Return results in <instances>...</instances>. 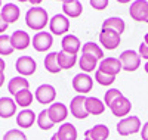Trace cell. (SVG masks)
<instances>
[{"label": "cell", "instance_id": "obj_1", "mask_svg": "<svg viewBox=\"0 0 148 140\" xmlns=\"http://www.w3.org/2000/svg\"><path fill=\"white\" fill-rule=\"evenodd\" d=\"M49 16H47V12L46 9H43L42 6H37V7H30L25 14V24L27 27L34 30V31H43V28L49 24Z\"/></svg>", "mask_w": 148, "mask_h": 140}, {"label": "cell", "instance_id": "obj_2", "mask_svg": "<svg viewBox=\"0 0 148 140\" xmlns=\"http://www.w3.org/2000/svg\"><path fill=\"white\" fill-rule=\"evenodd\" d=\"M141 128H142L141 120L138 117H135V115L121 118L117 124V133L123 137L130 136V134H136V133L141 131Z\"/></svg>", "mask_w": 148, "mask_h": 140}, {"label": "cell", "instance_id": "obj_3", "mask_svg": "<svg viewBox=\"0 0 148 140\" xmlns=\"http://www.w3.org/2000/svg\"><path fill=\"white\" fill-rule=\"evenodd\" d=\"M119 59L121 62L123 69L127 72H133L141 67V56L135 50H125V52H121Z\"/></svg>", "mask_w": 148, "mask_h": 140}, {"label": "cell", "instance_id": "obj_4", "mask_svg": "<svg viewBox=\"0 0 148 140\" xmlns=\"http://www.w3.org/2000/svg\"><path fill=\"white\" fill-rule=\"evenodd\" d=\"M49 30L51 34L55 35H67L68 30H70V21L64 14H56L51 18L49 21Z\"/></svg>", "mask_w": 148, "mask_h": 140}, {"label": "cell", "instance_id": "obj_5", "mask_svg": "<svg viewBox=\"0 0 148 140\" xmlns=\"http://www.w3.org/2000/svg\"><path fill=\"white\" fill-rule=\"evenodd\" d=\"M71 86H73V88L79 94L84 96L86 93H89L92 90V87H93V78L90 77L89 74L80 72L77 75H74V78L71 81Z\"/></svg>", "mask_w": 148, "mask_h": 140}, {"label": "cell", "instance_id": "obj_6", "mask_svg": "<svg viewBox=\"0 0 148 140\" xmlns=\"http://www.w3.org/2000/svg\"><path fill=\"white\" fill-rule=\"evenodd\" d=\"M36 100L42 105H52L56 99V90L51 84H40L36 88Z\"/></svg>", "mask_w": 148, "mask_h": 140}, {"label": "cell", "instance_id": "obj_7", "mask_svg": "<svg viewBox=\"0 0 148 140\" xmlns=\"http://www.w3.org/2000/svg\"><path fill=\"white\" fill-rule=\"evenodd\" d=\"M99 43L104 46V49L107 50H114L120 46L121 43V35L113 30L108 28H102L99 33Z\"/></svg>", "mask_w": 148, "mask_h": 140}, {"label": "cell", "instance_id": "obj_8", "mask_svg": "<svg viewBox=\"0 0 148 140\" xmlns=\"http://www.w3.org/2000/svg\"><path fill=\"white\" fill-rule=\"evenodd\" d=\"M31 44L36 52H46V50H49L53 46V37L47 31L36 33L34 37L31 39Z\"/></svg>", "mask_w": 148, "mask_h": 140}, {"label": "cell", "instance_id": "obj_9", "mask_svg": "<svg viewBox=\"0 0 148 140\" xmlns=\"http://www.w3.org/2000/svg\"><path fill=\"white\" fill-rule=\"evenodd\" d=\"M70 112L74 118L77 120H84L89 117L88 109H86V96L77 94L71 99V103H70Z\"/></svg>", "mask_w": 148, "mask_h": 140}, {"label": "cell", "instance_id": "obj_10", "mask_svg": "<svg viewBox=\"0 0 148 140\" xmlns=\"http://www.w3.org/2000/svg\"><path fill=\"white\" fill-rule=\"evenodd\" d=\"M129 15L136 22H147L148 19V2L147 0H136L129 7Z\"/></svg>", "mask_w": 148, "mask_h": 140}, {"label": "cell", "instance_id": "obj_11", "mask_svg": "<svg viewBox=\"0 0 148 140\" xmlns=\"http://www.w3.org/2000/svg\"><path fill=\"white\" fill-rule=\"evenodd\" d=\"M110 111L117 118H126V115H129V112L132 111V103L126 96H121L110 105Z\"/></svg>", "mask_w": 148, "mask_h": 140}, {"label": "cell", "instance_id": "obj_12", "mask_svg": "<svg viewBox=\"0 0 148 140\" xmlns=\"http://www.w3.org/2000/svg\"><path fill=\"white\" fill-rule=\"evenodd\" d=\"M15 68L21 77H30L37 69V63L31 56H19L15 62Z\"/></svg>", "mask_w": 148, "mask_h": 140}, {"label": "cell", "instance_id": "obj_13", "mask_svg": "<svg viewBox=\"0 0 148 140\" xmlns=\"http://www.w3.org/2000/svg\"><path fill=\"white\" fill-rule=\"evenodd\" d=\"M98 69L104 74H107V75L116 77V75L123 69V67H121V62H120L119 58H105V59L101 60Z\"/></svg>", "mask_w": 148, "mask_h": 140}, {"label": "cell", "instance_id": "obj_14", "mask_svg": "<svg viewBox=\"0 0 148 140\" xmlns=\"http://www.w3.org/2000/svg\"><path fill=\"white\" fill-rule=\"evenodd\" d=\"M47 113H49V117H51L52 122L58 124V122L65 121V118L68 117V108L64 103H61V102H53L52 105H49Z\"/></svg>", "mask_w": 148, "mask_h": 140}, {"label": "cell", "instance_id": "obj_15", "mask_svg": "<svg viewBox=\"0 0 148 140\" xmlns=\"http://www.w3.org/2000/svg\"><path fill=\"white\" fill-rule=\"evenodd\" d=\"M110 136V128L105 124H96L92 128L84 131V140H107Z\"/></svg>", "mask_w": 148, "mask_h": 140}, {"label": "cell", "instance_id": "obj_16", "mask_svg": "<svg viewBox=\"0 0 148 140\" xmlns=\"http://www.w3.org/2000/svg\"><path fill=\"white\" fill-rule=\"evenodd\" d=\"M10 41H12V46H14L15 50H25L30 46L31 39H30L28 33L22 31V30H16L15 33H12Z\"/></svg>", "mask_w": 148, "mask_h": 140}, {"label": "cell", "instance_id": "obj_17", "mask_svg": "<svg viewBox=\"0 0 148 140\" xmlns=\"http://www.w3.org/2000/svg\"><path fill=\"white\" fill-rule=\"evenodd\" d=\"M61 46H62V50L67 53L71 55H77V52L82 49V43L79 40L77 35L74 34H67L62 37V41H61Z\"/></svg>", "mask_w": 148, "mask_h": 140}, {"label": "cell", "instance_id": "obj_18", "mask_svg": "<svg viewBox=\"0 0 148 140\" xmlns=\"http://www.w3.org/2000/svg\"><path fill=\"white\" fill-rule=\"evenodd\" d=\"M0 15H2V18L5 19L6 24H14L19 19L21 10L15 3H6V5H3L2 10H0Z\"/></svg>", "mask_w": 148, "mask_h": 140}, {"label": "cell", "instance_id": "obj_19", "mask_svg": "<svg viewBox=\"0 0 148 140\" xmlns=\"http://www.w3.org/2000/svg\"><path fill=\"white\" fill-rule=\"evenodd\" d=\"M62 12L67 18H79L83 12V5L79 0H64Z\"/></svg>", "mask_w": 148, "mask_h": 140}, {"label": "cell", "instance_id": "obj_20", "mask_svg": "<svg viewBox=\"0 0 148 140\" xmlns=\"http://www.w3.org/2000/svg\"><path fill=\"white\" fill-rule=\"evenodd\" d=\"M25 88H30V81L25 77H21V75H16V77H12L8 83V92L15 96L18 92L25 90Z\"/></svg>", "mask_w": 148, "mask_h": 140}, {"label": "cell", "instance_id": "obj_21", "mask_svg": "<svg viewBox=\"0 0 148 140\" xmlns=\"http://www.w3.org/2000/svg\"><path fill=\"white\" fill-rule=\"evenodd\" d=\"M16 113V103L12 97H0V118H10Z\"/></svg>", "mask_w": 148, "mask_h": 140}, {"label": "cell", "instance_id": "obj_22", "mask_svg": "<svg viewBox=\"0 0 148 140\" xmlns=\"http://www.w3.org/2000/svg\"><path fill=\"white\" fill-rule=\"evenodd\" d=\"M34 121H37L36 118V112L28 109H22L18 115H16V124L21 128H30V127L34 124Z\"/></svg>", "mask_w": 148, "mask_h": 140}, {"label": "cell", "instance_id": "obj_23", "mask_svg": "<svg viewBox=\"0 0 148 140\" xmlns=\"http://www.w3.org/2000/svg\"><path fill=\"white\" fill-rule=\"evenodd\" d=\"M59 140H76L77 139V128L71 122H64L59 125L58 131L55 133Z\"/></svg>", "mask_w": 148, "mask_h": 140}, {"label": "cell", "instance_id": "obj_24", "mask_svg": "<svg viewBox=\"0 0 148 140\" xmlns=\"http://www.w3.org/2000/svg\"><path fill=\"white\" fill-rule=\"evenodd\" d=\"M86 109L89 115H101L105 111V103L98 97H86Z\"/></svg>", "mask_w": 148, "mask_h": 140}, {"label": "cell", "instance_id": "obj_25", "mask_svg": "<svg viewBox=\"0 0 148 140\" xmlns=\"http://www.w3.org/2000/svg\"><path fill=\"white\" fill-rule=\"evenodd\" d=\"M102 28L113 30V31H116V33H119L121 35L123 33H125V30H126V24L119 16H111V18H107L102 22Z\"/></svg>", "mask_w": 148, "mask_h": 140}, {"label": "cell", "instance_id": "obj_26", "mask_svg": "<svg viewBox=\"0 0 148 140\" xmlns=\"http://www.w3.org/2000/svg\"><path fill=\"white\" fill-rule=\"evenodd\" d=\"M14 100H15V103L19 105L21 108L28 109V106L33 103V100H34V94L30 92V88H25V90L18 92V93L14 96Z\"/></svg>", "mask_w": 148, "mask_h": 140}, {"label": "cell", "instance_id": "obj_27", "mask_svg": "<svg viewBox=\"0 0 148 140\" xmlns=\"http://www.w3.org/2000/svg\"><path fill=\"white\" fill-rule=\"evenodd\" d=\"M58 63L61 69H70L77 63V55H71L61 50V52H58Z\"/></svg>", "mask_w": 148, "mask_h": 140}, {"label": "cell", "instance_id": "obj_28", "mask_svg": "<svg viewBox=\"0 0 148 140\" xmlns=\"http://www.w3.org/2000/svg\"><path fill=\"white\" fill-rule=\"evenodd\" d=\"M79 67H80L82 72H84V74L93 72L98 68V59L92 58L90 55H82L79 59Z\"/></svg>", "mask_w": 148, "mask_h": 140}, {"label": "cell", "instance_id": "obj_29", "mask_svg": "<svg viewBox=\"0 0 148 140\" xmlns=\"http://www.w3.org/2000/svg\"><path fill=\"white\" fill-rule=\"evenodd\" d=\"M82 55H90L95 59H104V50L99 47V44H96L93 41H88L82 47Z\"/></svg>", "mask_w": 148, "mask_h": 140}, {"label": "cell", "instance_id": "obj_30", "mask_svg": "<svg viewBox=\"0 0 148 140\" xmlns=\"http://www.w3.org/2000/svg\"><path fill=\"white\" fill-rule=\"evenodd\" d=\"M45 68L51 74H58L61 71L59 63H58V52H51L45 56Z\"/></svg>", "mask_w": 148, "mask_h": 140}, {"label": "cell", "instance_id": "obj_31", "mask_svg": "<svg viewBox=\"0 0 148 140\" xmlns=\"http://www.w3.org/2000/svg\"><path fill=\"white\" fill-rule=\"evenodd\" d=\"M14 46H12V41H10V35L8 34H3L0 35V56H9L14 53Z\"/></svg>", "mask_w": 148, "mask_h": 140}, {"label": "cell", "instance_id": "obj_32", "mask_svg": "<svg viewBox=\"0 0 148 140\" xmlns=\"http://www.w3.org/2000/svg\"><path fill=\"white\" fill-rule=\"evenodd\" d=\"M37 125H39L42 130H51L52 127L55 125V124L52 122L51 117H49L47 109H43V111H40V113L37 115Z\"/></svg>", "mask_w": 148, "mask_h": 140}, {"label": "cell", "instance_id": "obj_33", "mask_svg": "<svg viewBox=\"0 0 148 140\" xmlns=\"http://www.w3.org/2000/svg\"><path fill=\"white\" fill-rule=\"evenodd\" d=\"M95 81L99 86H111L116 81V77H111V75H107L104 72H101L99 69L95 71Z\"/></svg>", "mask_w": 148, "mask_h": 140}, {"label": "cell", "instance_id": "obj_34", "mask_svg": "<svg viewBox=\"0 0 148 140\" xmlns=\"http://www.w3.org/2000/svg\"><path fill=\"white\" fill-rule=\"evenodd\" d=\"M3 140H28V137L25 136L22 130L19 128H14V130H9L5 133Z\"/></svg>", "mask_w": 148, "mask_h": 140}, {"label": "cell", "instance_id": "obj_35", "mask_svg": "<svg viewBox=\"0 0 148 140\" xmlns=\"http://www.w3.org/2000/svg\"><path fill=\"white\" fill-rule=\"evenodd\" d=\"M121 96H125V94H123L119 88H110V90L105 93V96H104V103H105V106L110 108V105L113 103L116 99H119V97H121Z\"/></svg>", "mask_w": 148, "mask_h": 140}, {"label": "cell", "instance_id": "obj_36", "mask_svg": "<svg viewBox=\"0 0 148 140\" xmlns=\"http://www.w3.org/2000/svg\"><path fill=\"white\" fill-rule=\"evenodd\" d=\"M90 6L96 10H104L108 6V0H90Z\"/></svg>", "mask_w": 148, "mask_h": 140}, {"label": "cell", "instance_id": "obj_37", "mask_svg": "<svg viewBox=\"0 0 148 140\" xmlns=\"http://www.w3.org/2000/svg\"><path fill=\"white\" fill-rule=\"evenodd\" d=\"M138 53H139V56H141L142 59H147V62H148V44L141 43V44H139V50H138Z\"/></svg>", "mask_w": 148, "mask_h": 140}, {"label": "cell", "instance_id": "obj_38", "mask_svg": "<svg viewBox=\"0 0 148 140\" xmlns=\"http://www.w3.org/2000/svg\"><path fill=\"white\" fill-rule=\"evenodd\" d=\"M141 139L142 140H148V121L142 125V128H141Z\"/></svg>", "mask_w": 148, "mask_h": 140}, {"label": "cell", "instance_id": "obj_39", "mask_svg": "<svg viewBox=\"0 0 148 140\" xmlns=\"http://www.w3.org/2000/svg\"><path fill=\"white\" fill-rule=\"evenodd\" d=\"M8 27H9V24H6L5 19L2 18V15H0V35H3V33L8 30Z\"/></svg>", "mask_w": 148, "mask_h": 140}, {"label": "cell", "instance_id": "obj_40", "mask_svg": "<svg viewBox=\"0 0 148 140\" xmlns=\"http://www.w3.org/2000/svg\"><path fill=\"white\" fill-rule=\"evenodd\" d=\"M5 68H6V62H5L2 58H0V71L3 72V71H5Z\"/></svg>", "mask_w": 148, "mask_h": 140}, {"label": "cell", "instance_id": "obj_41", "mask_svg": "<svg viewBox=\"0 0 148 140\" xmlns=\"http://www.w3.org/2000/svg\"><path fill=\"white\" fill-rule=\"evenodd\" d=\"M3 84H5V74L0 71V87H2Z\"/></svg>", "mask_w": 148, "mask_h": 140}, {"label": "cell", "instance_id": "obj_42", "mask_svg": "<svg viewBox=\"0 0 148 140\" xmlns=\"http://www.w3.org/2000/svg\"><path fill=\"white\" fill-rule=\"evenodd\" d=\"M144 43H145V44H148V33L144 35Z\"/></svg>", "mask_w": 148, "mask_h": 140}, {"label": "cell", "instance_id": "obj_43", "mask_svg": "<svg viewBox=\"0 0 148 140\" xmlns=\"http://www.w3.org/2000/svg\"><path fill=\"white\" fill-rule=\"evenodd\" d=\"M144 69H145V72L148 74V62H147V63H145V65H144Z\"/></svg>", "mask_w": 148, "mask_h": 140}, {"label": "cell", "instance_id": "obj_44", "mask_svg": "<svg viewBox=\"0 0 148 140\" xmlns=\"http://www.w3.org/2000/svg\"><path fill=\"white\" fill-rule=\"evenodd\" d=\"M51 140H59V139H58V136H56V134H53V136L51 137Z\"/></svg>", "mask_w": 148, "mask_h": 140}, {"label": "cell", "instance_id": "obj_45", "mask_svg": "<svg viewBox=\"0 0 148 140\" xmlns=\"http://www.w3.org/2000/svg\"><path fill=\"white\" fill-rule=\"evenodd\" d=\"M2 7H3V5H2V2H0V10H2Z\"/></svg>", "mask_w": 148, "mask_h": 140}, {"label": "cell", "instance_id": "obj_46", "mask_svg": "<svg viewBox=\"0 0 148 140\" xmlns=\"http://www.w3.org/2000/svg\"><path fill=\"white\" fill-rule=\"evenodd\" d=\"M147 24H148V19H147Z\"/></svg>", "mask_w": 148, "mask_h": 140}]
</instances>
